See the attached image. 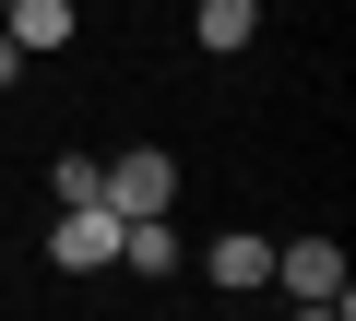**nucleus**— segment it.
Masks as SVG:
<instances>
[{"label": "nucleus", "instance_id": "1", "mask_svg": "<svg viewBox=\"0 0 356 321\" xmlns=\"http://www.w3.org/2000/svg\"><path fill=\"white\" fill-rule=\"evenodd\" d=\"M107 214H178V155L166 143H131V155H107V191H95Z\"/></svg>", "mask_w": 356, "mask_h": 321}, {"label": "nucleus", "instance_id": "2", "mask_svg": "<svg viewBox=\"0 0 356 321\" xmlns=\"http://www.w3.org/2000/svg\"><path fill=\"white\" fill-rule=\"evenodd\" d=\"M48 274H119V214L107 203H60L48 214Z\"/></svg>", "mask_w": 356, "mask_h": 321}, {"label": "nucleus", "instance_id": "3", "mask_svg": "<svg viewBox=\"0 0 356 321\" xmlns=\"http://www.w3.org/2000/svg\"><path fill=\"white\" fill-rule=\"evenodd\" d=\"M356 274H344V238L332 226H297V238H273V297H344Z\"/></svg>", "mask_w": 356, "mask_h": 321}, {"label": "nucleus", "instance_id": "4", "mask_svg": "<svg viewBox=\"0 0 356 321\" xmlns=\"http://www.w3.org/2000/svg\"><path fill=\"white\" fill-rule=\"evenodd\" d=\"M202 274H214L226 297H273V238H261V226H214V238H202Z\"/></svg>", "mask_w": 356, "mask_h": 321}, {"label": "nucleus", "instance_id": "5", "mask_svg": "<svg viewBox=\"0 0 356 321\" xmlns=\"http://www.w3.org/2000/svg\"><path fill=\"white\" fill-rule=\"evenodd\" d=\"M0 36H13L24 60H60L83 36V13H72V0H0Z\"/></svg>", "mask_w": 356, "mask_h": 321}, {"label": "nucleus", "instance_id": "6", "mask_svg": "<svg viewBox=\"0 0 356 321\" xmlns=\"http://www.w3.org/2000/svg\"><path fill=\"white\" fill-rule=\"evenodd\" d=\"M191 36H202L214 60H238V48L261 36V0H202V13H191Z\"/></svg>", "mask_w": 356, "mask_h": 321}, {"label": "nucleus", "instance_id": "7", "mask_svg": "<svg viewBox=\"0 0 356 321\" xmlns=\"http://www.w3.org/2000/svg\"><path fill=\"white\" fill-rule=\"evenodd\" d=\"M48 191H60V203H95V191H107V155H60Z\"/></svg>", "mask_w": 356, "mask_h": 321}, {"label": "nucleus", "instance_id": "8", "mask_svg": "<svg viewBox=\"0 0 356 321\" xmlns=\"http://www.w3.org/2000/svg\"><path fill=\"white\" fill-rule=\"evenodd\" d=\"M285 321H356V285L344 297H285Z\"/></svg>", "mask_w": 356, "mask_h": 321}, {"label": "nucleus", "instance_id": "9", "mask_svg": "<svg viewBox=\"0 0 356 321\" xmlns=\"http://www.w3.org/2000/svg\"><path fill=\"white\" fill-rule=\"evenodd\" d=\"M13 84H24V48H13V36H0V95H13Z\"/></svg>", "mask_w": 356, "mask_h": 321}, {"label": "nucleus", "instance_id": "10", "mask_svg": "<svg viewBox=\"0 0 356 321\" xmlns=\"http://www.w3.org/2000/svg\"><path fill=\"white\" fill-rule=\"evenodd\" d=\"M226 321H238V309H226Z\"/></svg>", "mask_w": 356, "mask_h": 321}]
</instances>
